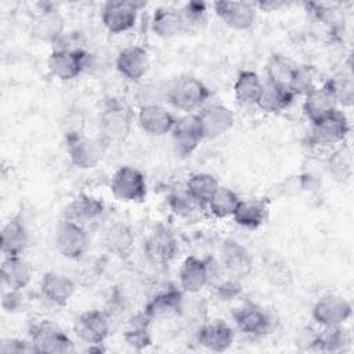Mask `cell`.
Returning a JSON list of instances; mask_svg holds the SVG:
<instances>
[{
    "label": "cell",
    "mask_w": 354,
    "mask_h": 354,
    "mask_svg": "<svg viewBox=\"0 0 354 354\" xmlns=\"http://www.w3.org/2000/svg\"><path fill=\"white\" fill-rule=\"evenodd\" d=\"M183 307V290L169 288L152 296L147 303L144 313L153 319H165L176 315Z\"/></svg>",
    "instance_id": "cell-25"
},
{
    "label": "cell",
    "mask_w": 354,
    "mask_h": 354,
    "mask_svg": "<svg viewBox=\"0 0 354 354\" xmlns=\"http://www.w3.org/2000/svg\"><path fill=\"white\" fill-rule=\"evenodd\" d=\"M234 221L245 228H257L267 218V206L259 199H246L239 202L234 214Z\"/></svg>",
    "instance_id": "cell-35"
},
{
    "label": "cell",
    "mask_w": 354,
    "mask_h": 354,
    "mask_svg": "<svg viewBox=\"0 0 354 354\" xmlns=\"http://www.w3.org/2000/svg\"><path fill=\"white\" fill-rule=\"evenodd\" d=\"M296 68L297 65H295L290 59L285 58L283 55L274 54L267 62V82L289 88Z\"/></svg>",
    "instance_id": "cell-37"
},
{
    "label": "cell",
    "mask_w": 354,
    "mask_h": 354,
    "mask_svg": "<svg viewBox=\"0 0 354 354\" xmlns=\"http://www.w3.org/2000/svg\"><path fill=\"white\" fill-rule=\"evenodd\" d=\"M133 119V111L124 101L115 97L106 100L100 113V138L105 144L124 141L131 131Z\"/></svg>",
    "instance_id": "cell-1"
},
{
    "label": "cell",
    "mask_w": 354,
    "mask_h": 354,
    "mask_svg": "<svg viewBox=\"0 0 354 354\" xmlns=\"http://www.w3.org/2000/svg\"><path fill=\"white\" fill-rule=\"evenodd\" d=\"M264 83L259 77V75L253 71H242L235 83H234V94L235 98L245 105H257Z\"/></svg>",
    "instance_id": "cell-32"
},
{
    "label": "cell",
    "mask_w": 354,
    "mask_h": 354,
    "mask_svg": "<svg viewBox=\"0 0 354 354\" xmlns=\"http://www.w3.org/2000/svg\"><path fill=\"white\" fill-rule=\"evenodd\" d=\"M111 191L119 201L142 202L147 196V181L138 169L122 166L112 176Z\"/></svg>",
    "instance_id": "cell-6"
},
{
    "label": "cell",
    "mask_w": 354,
    "mask_h": 354,
    "mask_svg": "<svg viewBox=\"0 0 354 354\" xmlns=\"http://www.w3.org/2000/svg\"><path fill=\"white\" fill-rule=\"evenodd\" d=\"M152 30L155 35L163 39H170L181 33L184 29V22L180 10L173 7H159L152 15Z\"/></svg>",
    "instance_id": "cell-30"
},
{
    "label": "cell",
    "mask_w": 354,
    "mask_h": 354,
    "mask_svg": "<svg viewBox=\"0 0 354 354\" xmlns=\"http://www.w3.org/2000/svg\"><path fill=\"white\" fill-rule=\"evenodd\" d=\"M170 133L176 152L181 156L191 155L205 138L198 113H185L176 119Z\"/></svg>",
    "instance_id": "cell-9"
},
{
    "label": "cell",
    "mask_w": 354,
    "mask_h": 354,
    "mask_svg": "<svg viewBox=\"0 0 354 354\" xmlns=\"http://www.w3.org/2000/svg\"><path fill=\"white\" fill-rule=\"evenodd\" d=\"M217 17L231 29L246 30L256 19V7L248 1H216L213 4Z\"/></svg>",
    "instance_id": "cell-16"
},
{
    "label": "cell",
    "mask_w": 354,
    "mask_h": 354,
    "mask_svg": "<svg viewBox=\"0 0 354 354\" xmlns=\"http://www.w3.org/2000/svg\"><path fill=\"white\" fill-rule=\"evenodd\" d=\"M75 290H76L75 282L69 277L61 272L48 271L43 275L40 281L41 296L47 301L58 307L66 306L72 299V296L75 295Z\"/></svg>",
    "instance_id": "cell-21"
},
{
    "label": "cell",
    "mask_w": 354,
    "mask_h": 354,
    "mask_svg": "<svg viewBox=\"0 0 354 354\" xmlns=\"http://www.w3.org/2000/svg\"><path fill=\"white\" fill-rule=\"evenodd\" d=\"M88 246L86 227L64 218L55 231V248L69 260L80 259Z\"/></svg>",
    "instance_id": "cell-7"
},
{
    "label": "cell",
    "mask_w": 354,
    "mask_h": 354,
    "mask_svg": "<svg viewBox=\"0 0 354 354\" xmlns=\"http://www.w3.org/2000/svg\"><path fill=\"white\" fill-rule=\"evenodd\" d=\"M0 277L6 288L22 290L29 285L32 271L29 264L21 256L4 257L0 268Z\"/></svg>",
    "instance_id": "cell-28"
},
{
    "label": "cell",
    "mask_w": 354,
    "mask_h": 354,
    "mask_svg": "<svg viewBox=\"0 0 354 354\" xmlns=\"http://www.w3.org/2000/svg\"><path fill=\"white\" fill-rule=\"evenodd\" d=\"M324 329L315 333L314 337V350L325 353H337L343 351L344 347L350 343V337L343 325L337 326H322Z\"/></svg>",
    "instance_id": "cell-36"
},
{
    "label": "cell",
    "mask_w": 354,
    "mask_h": 354,
    "mask_svg": "<svg viewBox=\"0 0 354 354\" xmlns=\"http://www.w3.org/2000/svg\"><path fill=\"white\" fill-rule=\"evenodd\" d=\"M218 187V181L212 174L195 173L188 178L185 184V192L198 206H207Z\"/></svg>",
    "instance_id": "cell-34"
},
{
    "label": "cell",
    "mask_w": 354,
    "mask_h": 354,
    "mask_svg": "<svg viewBox=\"0 0 354 354\" xmlns=\"http://www.w3.org/2000/svg\"><path fill=\"white\" fill-rule=\"evenodd\" d=\"M141 6L142 3L124 1V0L105 3L101 12V19L104 26L111 33H115V35L123 33L131 29L137 21L138 8Z\"/></svg>",
    "instance_id": "cell-11"
},
{
    "label": "cell",
    "mask_w": 354,
    "mask_h": 354,
    "mask_svg": "<svg viewBox=\"0 0 354 354\" xmlns=\"http://www.w3.org/2000/svg\"><path fill=\"white\" fill-rule=\"evenodd\" d=\"M350 131L348 120L346 115L336 109L333 113L326 116L325 119L313 124L310 145L314 147H329L339 144L346 140Z\"/></svg>",
    "instance_id": "cell-8"
},
{
    "label": "cell",
    "mask_w": 354,
    "mask_h": 354,
    "mask_svg": "<svg viewBox=\"0 0 354 354\" xmlns=\"http://www.w3.org/2000/svg\"><path fill=\"white\" fill-rule=\"evenodd\" d=\"M137 120L142 131L155 137L170 133L176 123L173 113L159 104L142 105L138 111Z\"/></svg>",
    "instance_id": "cell-20"
},
{
    "label": "cell",
    "mask_w": 354,
    "mask_h": 354,
    "mask_svg": "<svg viewBox=\"0 0 354 354\" xmlns=\"http://www.w3.org/2000/svg\"><path fill=\"white\" fill-rule=\"evenodd\" d=\"M170 205H171V207L174 209L176 213H185V214L191 213L194 206H198L185 191H184L183 195H180V194L171 195L170 196Z\"/></svg>",
    "instance_id": "cell-45"
},
{
    "label": "cell",
    "mask_w": 354,
    "mask_h": 354,
    "mask_svg": "<svg viewBox=\"0 0 354 354\" xmlns=\"http://www.w3.org/2000/svg\"><path fill=\"white\" fill-rule=\"evenodd\" d=\"M65 141L69 159L79 169H93L104 156L105 142L101 138L87 137L82 131H68Z\"/></svg>",
    "instance_id": "cell-3"
},
{
    "label": "cell",
    "mask_w": 354,
    "mask_h": 354,
    "mask_svg": "<svg viewBox=\"0 0 354 354\" xmlns=\"http://www.w3.org/2000/svg\"><path fill=\"white\" fill-rule=\"evenodd\" d=\"M351 304L337 295H326L313 307V318L321 326L343 325L351 317Z\"/></svg>",
    "instance_id": "cell-13"
},
{
    "label": "cell",
    "mask_w": 354,
    "mask_h": 354,
    "mask_svg": "<svg viewBox=\"0 0 354 354\" xmlns=\"http://www.w3.org/2000/svg\"><path fill=\"white\" fill-rule=\"evenodd\" d=\"M221 267L227 277L234 279L246 278L253 268V257L249 250L234 239H227L221 246Z\"/></svg>",
    "instance_id": "cell-12"
},
{
    "label": "cell",
    "mask_w": 354,
    "mask_h": 354,
    "mask_svg": "<svg viewBox=\"0 0 354 354\" xmlns=\"http://www.w3.org/2000/svg\"><path fill=\"white\" fill-rule=\"evenodd\" d=\"M210 283L209 259L188 256L180 268V288L185 293H198Z\"/></svg>",
    "instance_id": "cell-18"
},
{
    "label": "cell",
    "mask_w": 354,
    "mask_h": 354,
    "mask_svg": "<svg viewBox=\"0 0 354 354\" xmlns=\"http://www.w3.org/2000/svg\"><path fill=\"white\" fill-rule=\"evenodd\" d=\"M73 330L87 344H102L109 335V318L104 311L87 310L76 318Z\"/></svg>",
    "instance_id": "cell-14"
},
{
    "label": "cell",
    "mask_w": 354,
    "mask_h": 354,
    "mask_svg": "<svg viewBox=\"0 0 354 354\" xmlns=\"http://www.w3.org/2000/svg\"><path fill=\"white\" fill-rule=\"evenodd\" d=\"M198 118L201 120L205 138L220 137L232 129L235 123L232 111L223 104H210L203 106L198 113Z\"/></svg>",
    "instance_id": "cell-17"
},
{
    "label": "cell",
    "mask_w": 354,
    "mask_h": 354,
    "mask_svg": "<svg viewBox=\"0 0 354 354\" xmlns=\"http://www.w3.org/2000/svg\"><path fill=\"white\" fill-rule=\"evenodd\" d=\"M29 340L36 348V353L64 354L75 350L71 337L54 322L43 319L29 328Z\"/></svg>",
    "instance_id": "cell-4"
},
{
    "label": "cell",
    "mask_w": 354,
    "mask_h": 354,
    "mask_svg": "<svg viewBox=\"0 0 354 354\" xmlns=\"http://www.w3.org/2000/svg\"><path fill=\"white\" fill-rule=\"evenodd\" d=\"M330 91L333 93L337 105L351 106L354 101V83L350 71H340L326 80Z\"/></svg>",
    "instance_id": "cell-39"
},
{
    "label": "cell",
    "mask_w": 354,
    "mask_h": 354,
    "mask_svg": "<svg viewBox=\"0 0 354 354\" xmlns=\"http://www.w3.org/2000/svg\"><path fill=\"white\" fill-rule=\"evenodd\" d=\"M184 29L201 28L207 21V4L203 1H189L180 10Z\"/></svg>",
    "instance_id": "cell-40"
},
{
    "label": "cell",
    "mask_w": 354,
    "mask_h": 354,
    "mask_svg": "<svg viewBox=\"0 0 354 354\" xmlns=\"http://www.w3.org/2000/svg\"><path fill=\"white\" fill-rule=\"evenodd\" d=\"M51 75L59 80H73L88 66V54L77 47H57L47 59Z\"/></svg>",
    "instance_id": "cell-5"
},
{
    "label": "cell",
    "mask_w": 354,
    "mask_h": 354,
    "mask_svg": "<svg viewBox=\"0 0 354 354\" xmlns=\"http://www.w3.org/2000/svg\"><path fill=\"white\" fill-rule=\"evenodd\" d=\"M337 109V101L326 82L304 95L303 112L311 124L325 119Z\"/></svg>",
    "instance_id": "cell-19"
},
{
    "label": "cell",
    "mask_w": 354,
    "mask_h": 354,
    "mask_svg": "<svg viewBox=\"0 0 354 354\" xmlns=\"http://www.w3.org/2000/svg\"><path fill=\"white\" fill-rule=\"evenodd\" d=\"M29 242V235L25 224L14 217L10 218L1 228V238H0V249L4 257H14L21 256Z\"/></svg>",
    "instance_id": "cell-26"
},
{
    "label": "cell",
    "mask_w": 354,
    "mask_h": 354,
    "mask_svg": "<svg viewBox=\"0 0 354 354\" xmlns=\"http://www.w3.org/2000/svg\"><path fill=\"white\" fill-rule=\"evenodd\" d=\"M239 202V196L232 189L227 187H218V189L207 203V207L214 217L225 218L232 217Z\"/></svg>",
    "instance_id": "cell-38"
},
{
    "label": "cell",
    "mask_w": 354,
    "mask_h": 354,
    "mask_svg": "<svg viewBox=\"0 0 354 354\" xmlns=\"http://www.w3.org/2000/svg\"><path fill=\"white\" fill-rule=\"evenodd\" d=\"M106 250L119 259H126L134 249V235L124 223H113L104 235Z\"/></svg>",
    "instance_id": "cell-29"
},
{
    "label": "cell",
    "mask_w": 354,
    "mask_h": 354,
    "mask_svg": "<svg viewBox=\"0 0 354 354\" xmlns=\"http://www.w3.org/2000/svg\"><path fill=\"white\" fill-rule=\"evenodd\" d=\"M0 350L3 353H36L35 346L30 340H22V339H7L1 343Z\"/></svg>",
    "instance_id": "cell-43"
},
{
    "label": "cell",
    "mask_w": 354,
    "mask_h": 354,
    "mask_svg": "<svg viewBox=\"0 0 354 354\" xmlns=\"http://www.w3.org/2000/svg\"><path fill=\"white\" fill-rule=\"evenodd\" d=\"M329 162V170L330 174L335 176V178L344 180L351 173V156L344 149H337L332 152L328 158Z\"/></svg>",
    "instance_id": "cell-42"
},
{
    "label": "cell",
    "mask_w": 354,
    "mask_h": 354,
    "mask_svg": "<svg viewBox=\"0 0 354 354\" xmlns=\"http://www.w3.org/2000/svg\"><path fill=\"white\" fill-rule=\"evenodd\" d=\"M210 90L207 86L194 76L177 77L167 88L166 98L177 109L191 113L203 106L209 100Z\"/></svg>",
    "instance_id": "cell-2"
},
{
    "label": "cell",
    "mask_w": 354,
    "mask_h": 354,
    "mask_svg": "<svg viewBox=\"0 0 354 354\" xmlns=\"http://www.w3.org/2000/svg\"><path fill=\"white\" fill-rule=\"evenodd\" d=\"M104 212V203L101 199L90 195H79L66 206L64 214L66 220L75 221L83 227L87 223L97 220Z\"/></svg>",
    "instance_id": "cell-27"
},
{
    "label": "cell",
    "mask_w": 354,
    "mask_h": 354,
    "mask_svg": "<svg viewBox=\"0 0 354 354\" xmlns=\"http://www.w3.org/2000/svg\"><path fill=\"white\" fill-rule=\"evenodd\" d=\"M295 97L296 95L288 87L267 82L263 87V93L257 102V106L261 108L264 112L277 113L286 109L293 102Z\"/></svg>",
    "instance_id": "cell-33"
},
{
    "label": "cell",
    "mask_w": 354,
    "mask_h": 354,
    "mask_svg": "<svg viewBox=\"0 0 354 354\" xmlns=\"http://www.w3.org/2000/svg\"><path fill=\"white\" fill-rule=\"evenodd\" d=\"M315 87H318V84L315 83V71L308 65L297 66L290 82V91L295 95H306Z\"/></svg>",
    "instance_id": "cell-41"
},
{
    "label": "cell",
    "mask_w": 354,
    "mask_h": 354,
    "mask_svg": "<svg viewBox=\"0 0 354 354\" xmlns=\"http://www.w3.org/2000/svg\"><path fill=\"white\" fill-rule=\"evenodd\" d=\"M151 322L152 319L144 311L131 317L127 321L123 330L124 342L136 350H142L151 346L152 343V337L149 333Z\"/></svg>",
    "instance_id": "cell-31"
},
{
    "label": "cell",
    "mask_w": 354,
    "mask_h": 354,
    "mask_svg": "<svg viewBox=\"0 0 354 354\" xmlns=\"http://www.w3.org/2000/svg\"><path fill=\"white\" fill-rule=\"evenodd\" d=\"M234 339V329L224 321H212L205 324L198 332L199 344L216 353L228 350L232 346Z\"/></svg>",
    "instance_id": "cell-24"
},
{
    "label": "cell",
    "mask_w": 354,
    "mask_h": 354,
    "mask_svg": "<svg viewBox=\"0 0 354 354\" xmlns=\"http://www.w3.org/2000/svg\"><path fill=\"white\" fill-rule=\"evenodd\" d=\"M65 19L53 6H44L33 18L30 32L33 37L46 43H58L64 37Z\"/></svg>",
    "instance_id": "cell-15"
},
{
    "label": "cell",
    "mask_w": 354,
    "mask_h": 354,
    "mask_svg": "<svg viewBox=\"0 0 354 354\" xmlns=\"http://www.w3.org/2000/svg\"><path fill=\"white\" fill-rule=\"evenodd\" d=\"M22 295L21 290L17 289H8L3 292L1 296V306L7 313H15L22 307Z\"/></svg>",
    "instance_id": "cell-44"
},
{
    "label": "cell",
    "mask_w": 354,
    "mask_h": 354,
    "mask_svg": "<svg viewBox=\"0 0 354 354\" xmlns=\"http://www.w3.org/2000/svg\"><path fill=\"white\" fill-rule=\"evenodd\" d=\"M149 68V57L144 47L129 46L119 51L116 57V69L127 80L138 82Z\"/></svg>",
    "instance_id": "cell-22"
},
{
    "label": "cell",
    "mask_w": 354,
    "mask_h": 354,
    "mask_svg": "<svg viewBox=\"0 0 354 354\" xmlns=\"http://www.w3.org/2000/svg\"><path fill=\"white\" fill-rule=\"evenodd\" d=\"M144 253L153 264H167L178 253V243L174 234L165 225L158 224L144 243Z\"/></svg>",
    "instance_id": "cell-10"
},
{
    "label": "cell",
    "mask_w": 354,
    "mask_h": 354,
    "mask_svg": "<svg viewBox=\"0 0 354 354\" xmlns=\"http://www.w3.org/2000/svg\"><path fill=\"white\" fill-rule=\"evenodd\" d=\"M236 328L248 336H263L270 329V318L263 308L253 303H246L232 314Z\"/></svg>",
    "instance_id": "cell-23"
}]
</instances>
